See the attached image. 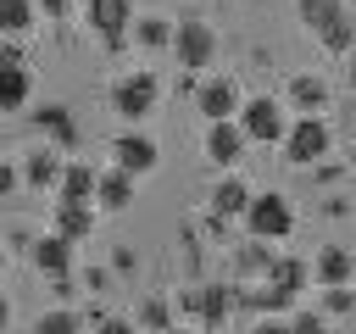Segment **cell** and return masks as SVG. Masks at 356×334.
Listing matches in <instances>:
<instances>
[{
	"label": "cell",
	"mask_w": 356,
	"mask_h": 334,
	"mask_svg": "<svg viewBox=\"0 0 356 334\" xmlns=\"http://www.w3.org/2000/svg\"><path fill=\"white\" fill-rule=\"evenodd\" d=\"M300 22H306V33H312L323 50H334V56L356 50V28H350L345 0H300Z\"/></svg>",
	"instance_id": "obj_1"
},
{
	"label": "cell",
	"mask_w": 356,
	"mask_h": 334,
	"mask_svg": "<svg viewBox=\"0 0 356 334\" xmlns=\"http://www.w3.org/2000/svg\"><path fill=\"white\" fill-rule=\"evenodd\" d=\"M156 100H161V78H156L150 67H134V72H122V78L111 84V111H117L122 122H145V117L156 111Z\"/></svg>",
	"instance_id": "obj_2"
},
{
	"label": "cell",
	"mask_w": 356,
	"mask_h": 334,
	"mask_svg": "<svg viewBox=\"0 0 356 334\" xmlns=\"http://www.w3.org/2000/svg\"><path fill=\"white\" fill-rule=\"evenodd\" d=\"M278 145H284V161L312 167V161H323L334 150V128H328V117H289V128H284Z\"/></svg>",
	"instance_id": "obj_3"
},
{
	"label": "cell",
	"mask_w": 356,
	"mask_h": 334,
	"mask_svg": "<svg viewBox=\"0 0 356 334\" xmlns=\"http://www.w3.org/2000/svg\"><path fill=\"white\" fill-rule=\"evenodd\" d=\"M239 134L250 139V145H278L284 139V128H289V106L284 100H273V95H250L245 106H239Z\"/></svg>",
	"instance_id": "obj_4"
},
{
	"label": "cell",
	"mask_w": 356,
	"mask_h": 334,
	"mask_svg": "<svg viewBox=\"0 0 356 334\" xmlns=\"http://www.w3.org/2000/svg\"><path fill=\"white\" fill-rule=\"evenodd\" d=\"M245 228H250V239H289L295 234V206H289V195H278V189H267V195H250V206H245Z\"/></svg>",
	"instance_id": "obj_5"
},
{
	"label": "cell",
	"mask_w": 356,
	"mask_h": 334,
	"mask_svg": "<svg viewBox=\"0 0 356 334\" xmlns=\"http://www.w3.org/2000/svg\"><path fill=\"white\" fill-rule=\"evenodd\" d=\"M167 50L178 56V67L200 72V67L217 61V28L200 22V17H184V22H172V45H167Z\"/></svg>",
	"instance_id": "obj_6"
},
{
	"label": "cell",
	"mask_w": 356,
	"mask_h": 334,
	"mask_svg": "<svg viewBox=\"0 0 356 334\" xmlns=\"http://www.w3.org/2000/svg\"><path fill=\"white\" fill-rule=\"evenodd\" d=\"M134 0H83V22H89V33L100 39V45H122L128 39V28H134Z\"/></svg>",
	"instance_id": "obj_7"
},
{
	"label": "cell",
	"mask_w": 356,
	"mask_h": 334,
	"mask_svg": "<svg viewBox=\"0 0 356 334\" xmlns=\"http://www.w3.org/2000/svg\"><path fill=\"white\" fill-rule=\"evenodd\" d=\"M28 95H33V72L22 61V45L0 39V111H22Z\"/></svg>",
	"instance_id": "obj_8"
},
{
	"label": "cell",
	"mask_w": 356,
	"mask_h": 334,
	"mask_svg": "<svg viewBox=\"0 0 356 334\" xmlns=\"http://www.w3.org/2000/svg\"><path fill=\"white\" fill-rule=\"evenodd\" d=\"M195 106H200V117H206V122H228V117H239V106H245V95H239V78H228V72H211V78L195 89Z\"/></svg>",
	"instance_id": "obj_9"
},
{
	"label": "cell",
	"mask_w": 356,
	"mask_h": 334,
	"mask_svg": "<svg viewBox=\"0 0 356 334\" xmlns=\"http://www.w3.org/2000/svg\"><path fill=\"white\" fill-rule=\"evenodd\" d=\"M156 161H161V145L150 139V134H117L111 139V167H122L128 178H145V173H156Z\"/></svg>",
	"instance_id": "obj_10"
},
{
	"label": "cell",
	"mask_w": 356,
	"mask_h": 334,
	"mask_svg": "<svg viewBox=\"0 0 356 334\" xmlns=\"http://www.w3.org/2000/svg\"><path fill=\"white\" fill-rule=\"evenodd\" d=\"M245 134H239V122L228 117V122H206V161H217L222 173H234L239 167V156H245Z\"/></svg>",
	"instance_id": "obj_11"
},
{
	"label": "cell",
	"mask_w": 356,
	"mask_h": 334,
	"mask_svg": "<svg viewBox=\"0 0 356 334\" xmlns=\"http://www.w3.org/2000/svg\"><path fill=\"white\" fill-rule=\"evenodd\" d=\"M306 267H312V278H317L323 289H339V284L356 278V250H350V245H323Z\"/></svg>",
	"instance_id": "obj_12"
},
{
	"label": "cell",
	"mask_w": 356,
	"mask_h": 334,
	"mask_svg": "<svg viewBox=\"0 0 356 334\" xmlns=\"http://www.w3.org/2000/svg\"><path fill=\"white\" fill-rule=\"evenodd\" d=\"M184 312H195L200 323H222L234 312V289L228 284H195V289H184Z\"/></svg>",
	"instance_id": "obj_13"
},
{
	"label": "cell",
	"mask_w": 356,
	"mask_h": 334,
	"mask_svg": "<svg viewBox=\"0 0 356 334\" xmlns=\"http://www.w3.org/2000/svg\"><path fill=\"white\" fill-rule=\"evenodd\" d=\"M289 106L300 117H323L328 111V78L323 72H295L289 78Z\"/></svg>",
	"instance_id": "obj_14"
},
{
	"label": "cell",
	"mask_w": 356,
	"mask_h": 334,
	"mask_svg": "<svg viewBox=\"0 0 356 334\" xmlns=\"http://www.w3.org/2000/svg\"><path fill=\"white\" fill-rule=\"evenodd\" d=\"M134 200V178L122 167H95V206L100 212H128Z\"/></svg>",
	"instance_id": "obj_15"
},
{
	"label": "cell",
	"mask_w": 356,
	"mask_h": 334,
	"mask_svg": "<svg viewBox=\"0 0 356 334\" xmlns=\"http://www.w3.org/2000/svg\"><path fill=\"white\" fill-rule=\"evenodd\" d=\"M50 234H61L67 245H78V239H89V234H95V206H83V200H56V217H50Z\"/></svg>",
	"instance_id": "obj_16"
},
{
	"label": "cell",
	"mask_w": 356,
	"mask_h": 334,
	"mask_svg": "<svg viewBox=\"0 0 356 334\" xmlns=\"http://www.w3.org/2000/svg\"><path fill=\"white\" fill-rule=\"evenodd\" d=\"M28 256H33V267H39L44 278H67V273H72V245H67L61 234H39Z\"/></svg>",
	"instance_id": "obj_17"
},
{
	"label": "cell",
	"mask_w": 356,
	"mask_h": 334,
	"mask_svg": "<svg viewBox=\"0 0 356 334\" xmlns=\"http://www.w3.org/2000/svg\"><path fill=\"white\" fill-rule=\"evenodd\" d=\"M17 173H22V184H28V189H56V178H61V156H56L50 145H39V150H28V156H22V167H17Z\"/></svg>",
	"instance_id": "obj_18"
},
{
	"label": "cell",
	"mask_w": 356,
	"mask_h": 334,
	"mask_svg": "<svg viewBox=\"0 0 356 334\" xmlns=\"http://www.w3.org/2000/svg\"><path fill=\"white\" fill-rule=\"evenodd\" d=\"M56 200H83V206H95V167H89V161H61Z\"/></svg>",
	"instance_id": "obj_19"
},
{
	"label": "cell",
	"mask_w": 356,
	"mask_h": 334,
	"mask_svg": "<svg viewBox=\"0 0 356 334\" xmlns=\"http://www.w3.org/2000/svg\"><path fill=\"white\" fill-rule=\"evenodd\" d=\"M245 206H250V184L239 173H222L217 189H211V212L217 217H245Z\"/></svg>",
	"instance_id": "obj_20"
},
{
	"label": "cell",
	"mask_w": 356,
	"mask_h": 334,
	"mask_svg": "<svg viewBox=\"0 0 356 334\" xmlns=\"http://www.w3.org/2000/svg\"><path fill=\"white\" fill-rule=\"evenodd\" d=\"M261 284H273V289H284V295H300V289L312 284V267L295 262V256H267V278H261Z\"/></svg>",
	"instance_id": "obj_21"
},
{
	"label": "cell",
	"mask_w": 356,
	"mask_h": 334,
	"mask_svg": "<svg viewBox=\"0 0 356 334\" xmlns=\"http://www.w3.org/2000/svg\"><path fill=\"white\" fill-rule=\"evenodd\" d=\"M128 39H134L139 50H167V45H172V17H161V11H145V17H134Z\"/></svg>",
	"instance_id": "obj_22"
},
{
	"label": "cell",
	"mask_w": 356,
	"mask_h": 334,
	"mask_svg": "<svg viewBox=\"0 0 356 334\" xmlns=\"http://www.w3.org/2000/svg\"><path fill=\"white\" fill-rule=\"evenodd\" d=\"M33 22H39L33 0H0V39H22V33H33Z\"/></svg>",
	"instance_id": "obj_23"
},
{
	"label": "cell",
	"mask_w": 356,
	"mask_h": 334,
	"mask_svg": "<svg viewBox=\"0 0 356 334\" xmlns=\"http://www.w3.org/2000/svg\"><path fill=\"white\" fill-rule=\"evenodd\" d=\"M33 117H39V128H50V134H56L61 145H72V139H78V128H72V117H67V106H39Z\"/></svg>",
	"instance_id": "obj_24"
},
{
	"label": "cell",
	"mask_w": 356,
	"mask_h": 334,
	"mask_svg": "<svg viewBox=\"0 0 356 334\" xmlns=\"http://www.w3.org/2000/svg\"><path fill=\"white\" fill-rule=\"evenodd\" d=\"M78 328H83V317L67 312V306H56V312H44V317L33 323V334H78Z\"/></svg>",
	"instance_id": "obj_25"
},
{
	"label": "cell",
	"mask_w": 356,
	"mask_h": 334,
	"mask_svg": "<svg viewBox=\"0 0 356 334\" xmlns=\"http://www.w3.org/2000/svg\"><path fill=\"white\" fill-rule=\"evenodd\" d=\"M356 306V289L350 284H339V289H323V317H345Z\"/></svg>",
	"instance_id": "obj_26"
},
{
	"label": "cell",
	"mask_w": 356,
	"mask_h": 334,
	"mask_svg": "<svg viewBox=\"0 0 356 334\" xmlns=\"http://www.w3.org/2000/svg\"><path fill=\"white\" fill-rule=\"evenodd\" d=\"M284 323H289V334H328V317H323V312H306V306L289 312Z\"/></svg>",
	"instance_id": "obj_27"
},
{
	"label": "cell",
	"mask_w": 356,
	"mask_h": 334,
	"mask_svg": "<svg viewBox=\"0 0 356 334\" xmlns=\"http://www.w3.org/2000/svg\"><path fill=\"white\" fill-rule=\"evenodd\" d=\"M17 189H22V173H17V161H6V156H0V200H6V195H17Z\"/></svg>",
	"instance_id": "obj_28"
},
{
	"label": "cell",
	"mask_w": 356,
	"mask_h": 334,
	"mask_svg": "<svg viewBox=\"0 0 356 334\" xmlns=\"http://www.w3.org/2000/svg\"><path fill=\"white\" fill-rule=\"evenodd\" d=\"M145 328H150V334H161V328H167V306H161V301H150V306H145Z\"/></svg>",
	"instance_id": "obj_29"
},
{
	"label": "cell",
	"mask_w": 356,
	"mask_h": 334,
	"mask_svg": "<svg viewBox=\"0 0 356 334\" xmlns=\"http://www.w3.org/2000/svg\"><path fill=\"white\" fill-rule=\"evenodd\" d=\"M95 334H134V323H128V317H100Z\"/></svg>",
	"instance_id": "obj_30"
},
{
	"label": "cell",
	"mask_w": 356,
	"mask_h": 334,
	"mask_svg": "<svg viewBox=\"0 0 356 334\" xmlns=\"http://www.w3.org/2000/svg\"><path fill=\"white\" fill-rule=\"evenodd\" d=\"M250 334H289V323H284V317H261Z\"/></svg>",
	"instance_id": "obj_31"
},
{
	"label": "cell",
	"mask_w": 356,
	"mask_h": 334,
	"mask_svg": "<svg viewBox=\"0 0 356 334\" xmlns=\"http://www.w3.org/2000/svg\"><path fill=\"white\" fill-rule=\"evenodd\" d=\"M33 6H44V11H72V6H83V0H33Z\"/></svg>",
	"instance_id": "obj_32"
},
{
	"label": "cell",
	"mask_w": 356,
	"mask_h": 334,
	"mask_svg": "<svg viewBox=\"0 0 356 334\" xmlns=\"http://www.w3.org/2000/svg\"><path fill=\"white\" fill-rule=\"evenodd\" d=\"M6 328H11V301L0 295V334H6Z\"/></svg>",
	"instance_id": "obj_33"
},
{
	"label": "cell",
	"mask_w": 356,
	"mask_h": 334,
	"mask_svg": "<svg viewBox=\"0 0 356 334\" xmlns=\"http://www.w3.org/2000/svg\"><path fill=\"white\" fill-rule=\"evenodd\" d=\"M161 334H195V328H178V323H167V328H161Z\"/></svg>",
	"instance_id": "obj_34"
},
{
	"label": "cell",
	"mask_w": 356,
	"mask_h": 334,
	"mask_svg": "<svg viewBox=\"0 0 356 334\" xmlns=\"http://www.w3.org/2000/svg\"><path fill=\"white\" fill-rule=\"evenodd\" d=\"M345 11H350V28H356V0H345Z\"/></svg>",
	"instance_id": "obj_35"
},
{
	"label": "cell",
	"mask_w": 356,
	"mask_h": 334,
	"mask_svg": "<svg viewBox=\"0 0 356 334\" xmlns=\"http://www.w3.org/2000/svg\"><path fill=\"white\" fill-rule=\"evenodd\" d=\"M0 262H6V256H0Z\"/></svg>",
	"instance_id": "obj_36"
}]
</instances>
